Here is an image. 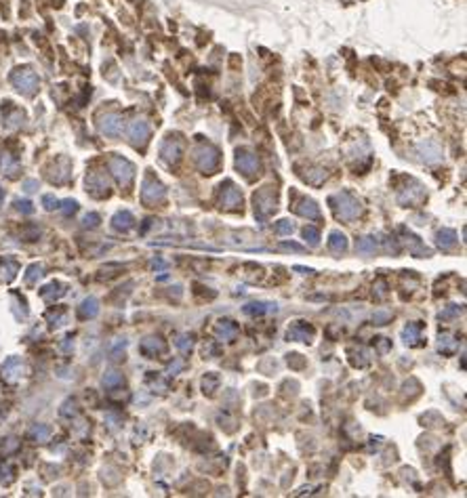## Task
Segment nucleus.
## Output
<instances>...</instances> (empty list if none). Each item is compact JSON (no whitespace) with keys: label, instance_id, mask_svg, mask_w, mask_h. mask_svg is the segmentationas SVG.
Listing matches in <instances>:
<instances>
[{"label":"nucleus","instance_id":"1","mask_svg":"<svg viewBox=\"0 0 467 498\" xmlns=\"http://www.w3.org/2000/svg\"><path fill=\"white\" fill-rule=\"evenodd\" d=\"M329 204H331L333 212L337 215V219H341V221H354L362 215V202L349 191H339V193L331 195Z\"/></svg>","mask_w":467,"mask_h":498},{"label":"nucleus","instance_id":"2","mask_svg":"<svg viewBox=\"0 0 467 498\" xmlns=\"http://www.w3.org/2000/svg\"><path fill=\"white\" fill-rule=\"evenodd\" d=\"M253 204H255V217L257 219H267L278 210V193L276 187L266 185L253 193Z\"/></svg>","mask_w":467,"mask_h":498},{"label":"nucleus","instance_id":"3","mask_svg":"<svg viewBox=\"0 0 467 498\" xmlns=\"http://www.w3.org/2000/svg\"><path fill=\"white\" fill-rule=\"evenodd\" d=\"M194 164L198 166L200 173L204 175H213L219 164H221V154L219 149L210 143H200L196 149H194Z\"/></svg>","mask_w":467,"mask_h":498},{"label":"nucleus","instance_id":"4","mask_svg":"<svg viewBox=\"0 0 467 498\" xmlns=\"http://www.w3.org/2000/svg\"><path fill=\"white\" fill-rule=\"evenodd\" d=\"M166 200V187L156 179L152 173L145 175L143 183H141V202L145 206H158Z\"/></svg>","mask_w":467,"mask_h":498},{"label":"nucleus","instance_id":"5","mask_svg":"<svg viewBox=\"0 0 467 498\" xmlns=\"http://www.w3.org/2000/svg\"><path fill=\"white\" fill-rule=\"evenodd\" d=\"M217 204H219V208H223V210H238V208H242V191H240V187H238L232 179H225L221 185H219Z\"/></svg>","mask_w":467,"mask_h":498},{"label":"nucleus","instance_id":"6","mask_svg":"<svg viewBox=\"0 0 467 498\" xmlns=\"http://www.w3.org/2000/svg\"><path fill=\"white\" fill-rule=\"evenodd\" d=\"M11 84H13L21 95L30 97V95H34V93L38 91L40 80H38V74L34 72L32 67H17L15 72L11 74Z\"/></svg>","mask_w":467,"mask_h":498},{"label":"nucleus","instance_id":"7","mask_svg":"<svg viewBox=\"0 0 467 498\" xmlns=\"http://www.w3.org/2000/svg\"><path fill=\"white\" fill-rule=\"evenodd\" d=\"M236 168L249 181L257 179V177L261 175V162H259L257 154L251 152V149H246V147H242V149H238V152H236Z\"/></svg>","mask_w":467,"mask_h":498},{"label":"nucleus","instance_id":"8","mask_svg":"<svg viewBox=\"0 0 467 498\" xmlns=\"http://www.w3.org/2000/svg\"><path fill=\"white\" fill-rule=\"evenodd\" d=\"M110 173L114 175V179L120 185L129 187L131 181L135 179V164L122 156H112L110 158Z\"/></svg>","mask_w":467,"mask_h":498},{"label":"nucleus","instance_id":"9","mask_svg":"<svg viewBox=\"0 0 467 498\" xmlns=\"http://www.w3.org/2000/svg\"><path fill=\"white\" fill-rule=\"evenodd\" d=\"M127 135H129L131 145L143 149L147 145V141H149V124L145 120H133L129 124Z\"/></svg>","mask_w":467,"mask_h":498},{"label":"nucleus","instance_id":"10","mask_svg":"<svg viewBox=\"0 0 467 498\" xmlns=\"http://www.w3.org/2000/svg\"><path fill=\"white\" fill-rule=\"evenodd\" d=\"M181 154H183V141L181 139H177V137H166L164 141H162V145H160V158L164 160L166 164H177L179 162V158H181Z\"/></svg>","mask_w":467,"mask_h":498},{"label":"nucleus","instance_id":"11","mask_svg":"<svg viewBox=\"0 0 467 498\" xmlns=\"http://www.w3.org/2000/svg\"><path fill=\"white\" fill-rule=\"evenodd\" d=\"M295 171L305 183H310V185H322L329 177V173L324 171L322 166H314V164H297Z\"/></svg>","mask_w":467,"mask_h":498},{"label":"nucleus","instance_id":"12","mask_svg":"<svg viewBox=\"0 0 467 498\" xmlns=\"http://www.w3.org/2000/svg\"><path fill=\"white\" fill-rule=\"evenodd\" d=\"M314 336H316L314 326H310L307 322H293L286 330V339L295 343H312Z\"/></svg>","mask_w":467,"mask_h":498},{"label":"nucleus","instance_id":"13","mask_svg":"<svg viewBox=\"0 0 467 498\" xmlns=\"http://www.w3.org/2000/svg\"><path fill=\"white\" fill-rule=\"evenodd\" d=\"M293 198L297 200L293 204V208H295L297 215H301L305 219H318L320 217V206L312 198H307V195H297L295 191H293Z\"/></svg>","mask_w":467,"mask_h":498},{"label":"nucleus","instance_id":"14","mask_svg":"<svg viewBox=\"0 0 467 498\" xmlns=\"http://www.w3.org/2000/svg\"><path fill=\"white\" fill-rule=\"evenodd\" d=\"M99 132L105 137H120L122 132V116L118 114H103L99 118Z\"/></svg>","mask_w":467,"mask_h":498},{"label":"nucleus","instance_id":"15","mask_svg":"<svg viewBox=\"0 0 467 498\" xmlns=\"http://www.w3.org/2000/svg\"><path fill=\"white\" fill-rule=\"evenodd\" d=\"M86 191L95 195V198H105V195H110V183L105 179V175L91 173L86 177Z\"/></svg>","mask_w":467,"mask_h":498},{"label":"nucleus","instance_id":"16","mask_svg":"<svg viewBox=\"0 0 467 498\" xmlns=\"http://www.w3.org/2000/svg\"><path fill=\"white\" fill-rule=\"evenodd\" d=\"M423 198H425V189L421 187L417 181H412V187H404L398 193V204L400 206H415V204H421Z\"/></svg>","mask_w":467,"mask_h":498},{"label":"nucleus","instance_id":"17","mask_svg":"<svg viewBox=\"0 0 467 498\" xmlns=\"http://www.w3.org/2000/svg\"><path fill=\"white\" fill-rule=\"evenodd\" d=\"M139 351L145 355V358H160V355L166 353V343L160 339V336H145L139 345Z\"/></svg>","mask_w":467,"mask_h":498},{"label":"nucleus","instance_id":"18","mask_svg":"<svg viewBox=\"0 0 467 498\" xmlns=\"http://www.w3.org/2000/svg\"><path fill=\"white\" fill-rule=\"evenodd\" d=\"M402 234H404V242H406V246H408V250H410L412 256H417V259H423V256H431V250L421 242V240H419L415 234H410V231L404 229V227H402Z\"/></svg>","mask_w":467,"mask_h":498},{"label":"nucleus","instance_id":"19","mask_svg":"<svg viewBox=\"0 0 467 498\" xmlns=\"http://www.w3.org/2000/svg\"><path fill=\"white\" fill-rule=\"evenodd\" d=\"M23 372H25V366H23V362L19 358H8L4 362V366H2V376L8 380V383L19 380L23 376Z\"/></svg>","mask_w":467,"mask_h":498},{"label":"nucleus","instance_id":"20","mask_svg":"<svg viewBox=\"0 0 467 498\" xmlns=\"http://www.w3.org/2000/svg\"><path fill=\"white\" fill-rule=\"evenodd\" d=\"M242 311H244L246 315H251V317H261V315H266V313H276L278 305L271 303V301H255V303L244 305Z\"/></svg>","mask_w":467,"mask_h":498},{"label":"nucleus","instance_id":"21","mask_svg":"<svg viewBox=\"0 0 467 498\" xmlns=\"http://www.w3.org/2000/svg\"><path fill=\"white\" fill-rule=\"evenodd\" d=\"M417 152L421 156L423 162H438V160H442V149H440L438 143H434V141H425V143H419Z\"/></svg>","mask_w":467,"mask_h":498},{"label":"nucleus","instance_id":"22","mask_svg":"<svg viewBox=\"0 0 467 498\" xmlns=\"http://www.w3.org/2000/svg\"><path fill=\"white\" fill-rule=\"evenodd\" d=\"M402 341L406 343L408 347H419V345H423L421 324H419V322H410V324L402 330Z\"/></svg>","mask_w":467,"mask_h":498},{"label":"nucleus","instance_id":"23","mask_svg":"<svg viewBox=\"0 0 467 498\" xmlns=\"http://www.w3.org/2000/svg\"><path fill=\"white\" fill-rule=\"evenodd\" d=\"M215 334L221 341H234L238 334V324L232 322V319H219L215 326Z\"/></svg>","mask_w":467,"mask_h":498},{"label":"nucleus","instance_id":"24","mask_svg":"<svg viewBox=\"0 0 467 498\" xmlns=\"http://www.w3.org/2000/svg\"><path fill=\"white\" fill-rule=\"evenodd\" d=\"M133 225H135V217H133V212H129V210H118L116 215L112 217V227L116 231H129V229H133Z\"/></svg>","mask_w":467,"mask_h":498},{"label":"nucleus","instance_id":"25","mask_svg":"<svg viewBox=\"0 0 467 498\" xmlns=\"http://www.w3.org/2000/svg\"><path fill=\"white\" fill-rule=\"evenodd\" d=\"M436 242H438V246L442 248V250H453L455 244H457V231H455V229H451V227H442V229H438V234H436Z\"/></svg>","mask_w":467,"mask_h":498},{"label":"nucleus","instance_id":"26","mask_svg":"<svg viewBox=\"0 0 467 498\" xmlns=\"http://www.w3.org/2000/svg\"><path fill=\"white\" fill-rule=\"evenodd\" d=\"M347 246H349V242H347V236L345 234H341V231H331V236H329V248L333 252H337V254H341V252H345L347 250Z\"/></svg>","mask_w":467,"mask_h":498},{"label":"nucleus","instance_id":"27","mask_svg":"<svg viewBox=\"0 0 467 498\" xmlns=\"http://www.w3.org/2000/svg\"><path fill=\"white\" fill-rule=\"evenodd\" d=\"M347 355H349V364L356 368H364L368 364V351L364 347H349Z\"/></svg>","mask_w":467,"mask_h":498},{"label":"nucleus","instance_id":"28","mask_svg":"<svg viewBox=\"0 0 467 498\" xmlns=\"http://www.w3.org/2000/svg\"><path fill=\"white\" fill-rule=\"evenodd\" d=\"M78 313H80V317H84V319L97 317V313H99V301H97L95 297L84 299L82 303H80V309H78Z\"/></svg>","mask_w":467,"mask_h":498},{"label":"nucleus","instance_id":"29","mask_svg":"<svg viewBox=\"0 0 467 498\" xmlns=\"http://www.w3.org/2000/svg\"><path fill=\"white\" fill-rule=\"evenodd\" d=\"M42 299H47V301H57V299H61L66 295V290H64V286H61L59 282H51V284H47L45 288H42Z\"/></svg>","mask_w":467,"mask_h":498},{"label":"nucleus","instance_id":"30","mask_svg":"<svg viewBox=\"0 0 467 498\" xmlns=\"http://www.w3.org/2000/svg\"><path fill=\"white\" fill-rule=\"evenodd\" d=\"M457 347H459V341H457L453 334H448V332L440 334V343H438V349L442 351V353L451 355V353H455V351H457Z\"/></svg>","mask_w":467,"mask_h":498},{"label":"nucleus","instance_id":"31","mask_svg":"<svg viewBox=\"0 0 467 498\" xmlns=\"http://www.w3.org/2000/svg\"><path fill=\"white\" fill-rule=\"evenodd\" d=\"M356 250H358L360 254H375V250H377V238H375V236H364V238H360L358 244H356Z\"/></svg>","mask_w":467,"mask_h":498},{"label":"nucleus","instance_id":"32","mask_svg":"<svg viewBox=\"0 0 467 498\" xmlns=\"http://www.w3.org/2000/svg\"><path fill=\"white\" fill-rule=\"evenodd\" d=\"M0 171H2L4 175H17L19 173V164L13 160V156L11 154H2L0 156Z\"/></svg>","mask_w":467,"mask_h":498},{"label":"nucleus","instance_id":"33","mask_svg":"<svg viewBox=\"0 0 467 498\" xmlns=\"http://www.w3.org/2000/svg\"><path fill=\"white\" fill-rule=\"evenodd\" d=\"M219 374H215V372H208V374H204V378H202V391H204L206 395H213L215 391L219 389Z\"/></svg>","mask_w":467,"mask_h":498},{"label":"nucleus","instance_id":"34","mask_svg":"<svg viewBox=\"0 0 467 498\" xmlns=\"http://www.w3.org/2000/svg\"><path fill=\"white\" fill-rule=\"evenodd\" d=\"M30 437H32L34 441L45 443V441H49V437H51V429H49L47 425H34L32 429H30Z\"/></svg>","mask_w":467,"mask_h":498},{"label":"nucleus","instance_id":"35","mask_svg":"<svg viewBox=\"0 0 467 498\" xmlns=\"http://www.w3.org/2000/svg\"><path fill=\"white\" fill-rule=\"evenodd\" d=\"M101 383L105 389H116V387H122V383H125V378H122L120 372H105Z\"/></svg>","mask_w":467,"mask_h":498},{"label":"nucleus","instance_id":"36","mask_svg":"<svg viewBox=\"0 0 467 498\" xmlns=\"http://www.w3.org/2000/svg\"><path fill=\"white\" fill-rule=\"evenodd\" d=\"M17 269H19V265H17L15 261H4L2 265H0V280H2V282H11L15 278Z\"/></svg>","mask_w":467,"mask_h":498},{"label":"nucleus","instance_id":"37","mask_svg":"<svg viewBox=\"0 0 467 498\" xmlns=\"http://www.w3.org/2000/svg\"><path fill=\"white\" fill-rule=\"evenodd\" d=\"M303 240L310 246H318L320 244V231H318V227H314V225H305L303 227Z\"/></svg>","mask_w":467,"mask_h":498},{"label":"nucleus","instance_id":"38","mask_svg":"<svg viewBox=\"0 0 467 498\" xmlns=\"http://www.w3.org/2000/svg\"><path fill=\"white\" fill-rule=\"evenodd\" d=\"M147 387L149 389H158V391H160V393H164V391H166V387H169V385H166V380L160 376V374H158V372H149V374H147Z\"/></svg>","mask_w":467,"mask_h":498},{"label":"nucleus","instance_id":"39","mask_svg":"<svg viewBox=\"0 0 467 498\" xmlns=\"http://www.w3.org/2000/svg\"><path fill=\"white\" fill-rule=\"evenodd\" d=\"M295 229H297V225H295L290 219H280L278 223L274 225V231H276L278 236H290Z\"/></svg>","mask_w":467,"mask_h":498},{"label":"nucleus","instance_id":"40","mask_svg":"<svg viewBox=\"0 0 467 498\" xmlns=\"http://www.w3.org/2000/svg\"><path fill=\"white\" fill-rule=\"evenodd\" d=\"M286 364H288V368H293V370H303L307 366V360L303 358L301 353H288L286 355Z\"/></svg>","mask_w":467,"mask_h":498},{"label":"nucleus","instance_id":"41","mask_svg":"<svg viewBox=\"0 0 467 498\" xmlns=\"http://www.w3.org/2000/svg\"><path fill=\"white\" fill-rule=\"evenodd\" d=\"M40 275H42V265L40 263H34V265H30V267H28V271H25V282H28V284H36L40 280Z\"/></svg>","mask_w":467,"mask_h":498},{"label":"nucleus","instance_id":"42","mask_svg":"<svg viewBox=\"0 0 467 498\" xmlns=\"http://www.w3.org/2000/svg\"><path fill=\"white\" fill-rule=\"evenodd\" d=\"M175 347H177L181 353H190L192 351V336L190 334H179L177 341H175Z\"/></svg>","mask_w":467,"mask_h":498},{"label":"nucleus","instance_id":"43","mask_svg":"<svg viewBox=\"0 0 467 498\" xmlns=\"http://www.w3.org/2000/svg\"><path fill=\"white\" fill-rule=\"evenodd\" d=\"M59 206H61V212H64L66 217H72L78 210V202L76 200H64V202H59Z\"/></svg>","mask_w":467,"mask_h":498},{"label":"nucleus","instance_id":"44","mask_svg":"<svg viewBox=\"0 0 467 498\" xmlns=\"http://www.w3.org/2000/svg\"><path fill=\"white\" fill-rule=\"evenodd\" d=\"M4 120H6V126H8V128L21 126V122H23V112L15 110V114H11V116H8V118H4Z\"/></svg>","mask_w":467,"mask_h":498},{"label":"nucleus","instance_id":"45","mask_svg":"<svg viewBox=\"0 0 467 498\" xmlns=\"http://www.w3.org/2000/svg\"><path fill=\"white\" fill-rule=\"evenodd\" d=\"M15 208L19 212H23V215H32L34 212V206H32L30 200H15Z\"/></svg>","mask_w":467,"mask_h":498},{"label":"nucleus","instance_id":"46","mask_svg":"<svg viewBox=\"0 0 467 498\" xmlns=\"http://www.w3.org/2000/svg\"><path fill=\"white\" fill-rule=\"evenodd\" d=\"M392 319V313L390 311H375V315H373V322L377 324V326H383V324H387Z\"/></svg>","mask_w":467,"mask_h":498},{"label":"nucleus","instance_id":"47","mask_svg":"<svg viewBox=\"0 0 467 498\" xmlns=\"http://www.w3.org/2000/svg\"><path fill=\"white\" fill-rule=\"evenodd\" d=\"M461 307L459 305H448L444 311H442V313H440V319H448V317H457V315H459L461 313Z\"/></svg>","mask_w":467,"mask_h":498},{"label":"nucleus","instance_id":"48","mask_svg":"<svg viewBox=\"0 0 467 498\" xmlns=\"http://www.w3.org/2000/svg\"><path fill=\"white\" fill-rule=\"evenodd\" d=\"M42 204H45L47 210H55L59 206V200L53 193H47V195H42Z\"/></svg>","mask_w":467,"mask_h":498},{"label":"nucleus","instance_id":"49","mask_svg":"<svg viewBox=\"0 0 467 498\" xmlns=\"http://www.w3.org/2000/svg\"><path fill=\"white\" fill-rule=\"evenodd\" d=\"M375 345H377V351H379V353H387V351L392 349V341H390V339H383V336L375 339Z\"/></svg>","mask_w":467,"mask_h":498},{"label":"nucleus","instance_id":"50","mask_svg":"<svg viewBox=\"0 0 467 498\" xmlns=\"http://www.w3.org/2000/svg\"><path fill=\"white\" fill-rule=\"evenodd\" d=\"M204 358H217L219 353H221V347L219 345H215V343H208V345H204Z\"/></svg>","mask_w":467,"mask_h":498},{"label":"nucleus","instance_id":"51","mask_svg":"<svg viewBox=\"0 0 467 498\" xmlns=\"http://www.w3.org/2000/svg\"><path fill=\"white\" fill-rule=\"evenodd\" d=\"M99 221H101V219H99V215H97V212H89V215L84 217V227H91V229H93V227L99 225Z\"/></svg>","mask_w":467,"mask_h":498},{"label":"nucleus","instance_id":"52","mask_svg":"<svg viewBox=\"0 0 467 498\" xmlns=\"http://www.w3.org/2000/svg\"><path fill=\"white\" fill-rule=\"evenodd\" d=\"M47 319L53 326H61L66 324V313H47Z\"/></svg>","mask_w":467,"mask_h":498},{"label":"nucleus","instance_id":"53","mask_svg":"<svg viewBox=\"0 0 467 498\" xmlns=\"http://www.w3.org/2000/svg\"><path fill=\"white\" fill-rule=\"evenodd\" d=\"M76 414V404L72 402V399H67V402L64 404V408H61V416H74Z\"/></svg>","mask_w":467,"mask_h":498},{"label":"nucleus","instance_id":"54","mask_svg":"<svg viewBox=\"0 0 467 498\" xmlns=\"http://www.w3.org/2000/svg\"><path fill=\"white\" fill-rule=\"evenodd\" d=\"M280 248H282V250H293V252H303L305 250L301 244H295V242H282Z\"/></svg>","mask_w":467,"mask_h":498},{"label":"nucleus","instance_id":"55","mask_svg":"<svg viewBox=\"0 0 467 498\" xmlns=\"http://www.w3.org/2000/svg\"><path fill=\"white\" fill-rule=\"evenodd\" d=\"M36 189H38V181H36V179L23 181V191H25V193H34Z\"/></svg>","mask_w":467,"mask_h":498},{"label":"nucleus","instance_id":"56","mask_svg":"<svg viewBox=\"0 0 467 498\" xmlns=\"http://www.w3.org/2000/svg\"><path fill=\"white\" fill-rule=\"evenodd\" d=\"M11 469H8V467H0V482H2V484H8V482H11Z\"/></svg>","mask_w":467,"mask_h":498},{"label":"nucleus","instance_id":"57","mask_svg":"<svg viewBox=\"0 0 467 498\" xmlns=\"http://www.w3.org/2000/svg\"><path fill=\"white\" fill-rule=\"evenodd\" d=\"M181 368H183V362H181V360H177L175 364H171V366H169V374H171V376H175Z\"/></svg>","mask_w":467,"mask_h":498},{"label":"nucleus","instance_id":"58","mask_svg":"<svg viewBox=\"0 0 467 498\" xmlns=\"http://www.w3.org/2000/svg\"><path fill=\"white\" fill-rule=\"evenodd\" d=\"M375 288H377V295H379V297H383V295H385V282H383V280H379Z\"/></svg>","mask_w":467,"mask_h":498},{"label":"nucleus","instance_id":"59","mask_svg":"<svg viewBox=\"0 0 467 498\" xmlns=\"http://www.w3.org/2000/svg\"><path fill=\"white\" fill-rule=\"evenodd\" d=\"M152 267H154V269H164V267H166V263H162V261H154V263H152Z\"/></svg>","mask_w":467,"mask_h":498},{"label":"nucleus","instance_id":"60","mask_svg":"<svg viewBox=\"0 0 467 498\" xmlns=\"http://www.w3.org/2000/svg\"><path fill=\"white\" fill-rule=\"evenodd\" d=\"M295 271H303V273H314V269H305V267H299V265H297V267H295Z\"/></svg>","mask_w":467,"mask_h":498},{"label":"nucleus","instance_id":"61","mask_svg":"<svg viewBox=\"0 0 467 498\" xmlns=\"http://www.w3.org/2000/svg\"><path fill=\"white\" fill-rule=\"evenodd\" d=\"M2 202H4V189L0 187V204H2Z\"/></svg>","mask_w":467,"mask_h":498}]
</instances>
